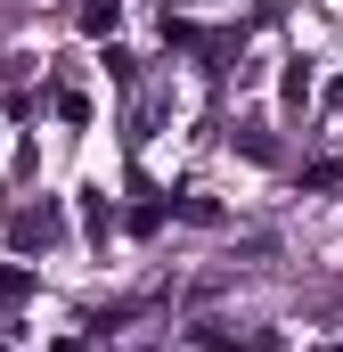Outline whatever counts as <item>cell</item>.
<instances>
[{"label": "cell", "mask_w": 343, "mask_h": 352, "mask_svg": "<svg viewBox=\"0 0 343 352\" xmlns=\"http://www.w3.org/2000/svg\"><path fill=\"white\" fill-rule=\"evenodd\" d=\"M8 246H16V254H49V246H66V197L16 205V213H8Z\"/></svg>", "instance_id": "cell-1"}, {"label": "cell", "mask_w": 343, "mask_h": 352, "mask_svg": "<svg viewBox=\"0 0 343 352\" xmlns=\"http://www.w3.org/2000/svg\"><path fill=\"white\" fill-rule=\"evenodd\" d=\"M164 197H139V205H131V213H123V230H131V238H156V230H164Z\"/></svg>", "instance_id": "cell-2"}, {"label": "cell", "mask_w": 343, "mask_h": 352, "mask_svg": "<svg viewBox=\"0 0 343 352\" xmlns=\"http://www.w3.org/2000/svg\"><path fill=\"white\" fill-rule=\"evenodd\" d=\"M115 25H123V0H82V33L90 41H106Z\"/></svg>", "instance_id": "cell-3"}, {"label": "cell", "mask_w": 343, "mask_h": 352, "mask_svg": "<svg viewBox=\"0 0 343 352\" xmlns=\"http://www.w3.org/2000/svg\"><path fill=\"white\" fill-rule=\"evenodd\" d=\"M196 352H237V328L229 320H196Z\"/></svg>", "instance_id": "cell-4"}, {"label": "cell", "mask_w": 343, "mask_h": 352, "mask_svg": "<svg viewBox=\"0 0 343 352\" xmlns=\"http://www.w3.org/2000/svg\"><path fill=\"white\" fill-rule=\"evenodd\" d=\"M172 213H180V221H196V230H221V205H213V197H180Z\"/></svg>", "instance_id": "cell-5"}, {"label": "cell", "mask_w": 343, "mask_h": 352, "mask_svg": "<svg viewBox=\"0 0 343 352\" xmlns=\"http://www.w3.org/2000/svg\"><path fill=\"white\" fill-rule=\"evenodd\" d=\"M33 295V270L25 263H0V303H25Z\"/></svg>", "instance_id": "cell-6"}, {"label": "cell", "mask_w": 343, "mask_h": 352, "mask_svg": "<svg viewBox=\"0 0 343 352\" xmlns=\"http://www.w3.org/2000/svg\"><path fill=\"white\" fill-rule=\"evenodd\" d=\"M82 221H90V238L106 246V230H115V205H106V197H82Z\"/></svg>", "instance_id": "cell-7"}, {"label": "cell", "mask_w": 343, "mask_h": 352, "mask_svg": "<svg viewBox=\"0 0 343 352\" xmlns=\"http://www.w3.org/2000/svg\"><path fill=\"white\" fill-rule=\"evenodd\" d=\"M58 123H74V131L90 123V98H82V90H58Z\"/></svg>", "instance_id": "cell-8"}, {"label": "cell", "mask_w": 343, "mask_h": 352, "mask_svg": "<svg viewBox=\"0 0 343 352\" xmlns=\"http://www.w3.org/2000/svg\"><path fill=\"white\" fill-rule=\"evenodd\" d=\"M237 148H246V156H254V164H278V140H270V131H246V140H237Z\"/></svg>", "instance_id": "cell-9"}, {"label": "cell", "mask_w": 343, "mask_h": 352, "mask_svg": "<svg viewBox=\"0 0 343 352\" xmlns=\"http://www.w3.org/2000/svg\"><path fill=\"white\" fill-rule=\"evenodd\" d=\"M343 180V164H327V156H319V164H303V188H335Z\"/></svg>", "instance_id": "cell-10"}, {"label": "cell", "mask_w": 343, "mask_h": 352, "mask_svg": "<svg viewBox=\"0 0 343 352\" xmlns=\"http://www.w3.org/2000/svg\"><path fill=\"white\" fill-rule=\"evenodd\" d=\"M327 107H335V115H343V74H335V82H327Z\"/></svg>", "instance_id": "cell-11"}, {"label": "cell", "mask_w": 343, "mask_h": 352, "mask_svg": "<svg viewBox=\"0 0 343 352\" xmlns=\"http://www.w3.org/2000/svg\"><path fill=\"white\" fill-rule=\"evenodd\" d=\"M49 352H90V344H74V336H66V344H49Z\"/></svg>", "instance_id": "cell-12"}, {"label": "cell", "mask_w": 343, "mask_h": 352, "mask_svg": "<svg viewBox=\"0 0 343 352\" xmlns=\"http://www.w3.org/2000/svg\"><path fill=\"white\" fill-rule=\"evenodd\" d=\"M311 352H343V344H311Z\"/></svg>", "instance_id": "cell-13"}, {"label": "cell", "mask_w": 343, "mask_h": 352, "mask_svg": "<svg viewBox=\"0 0 343 352\" xmlns=\"http://www.w3.org/2000/svg\"><path fill=\"white\" fill-rule=\"evenodd\" d=\"M0 352H8V344H0Z\"/></svg>", "instance_id": "cell-14"}]
</instances>
